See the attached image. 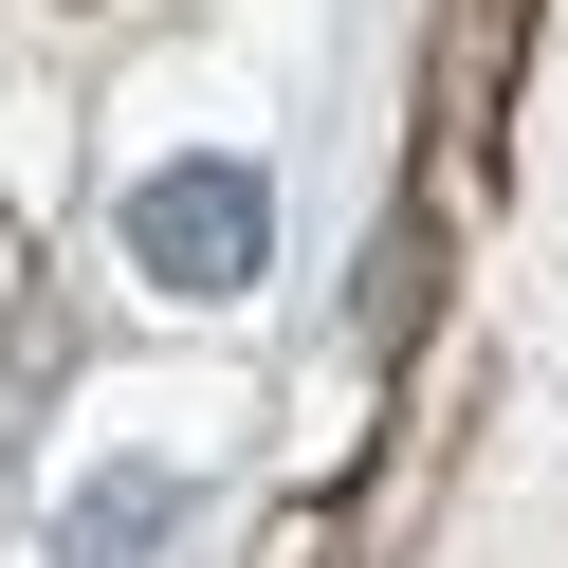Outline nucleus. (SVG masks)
Instances as JSON below:
<instances>
[{"instance_id":"f03ea898","label":"nucleus","mask_w":568,"mask_h":568,"mask_svg":"<svg viewBox=\"0 0 568 568\" xmlns=\"http://www.w3.org/2000/svg\"><path fill=\"white\" fill-rule=\"evenodd\" d=\"M148 550H165V477H111V495L74 514V550H55V568H148Z\"/></svg>"},{"instance_id":"f257e3e1","label":"nucleus","mask_w":568,"mask_h":568,"mask_svg":"<svg viewBox=\"0 0 568 568\" xmlns=\"http://www.w3.org/2000/svg\"><path fill=\"white\" fill-rule=\"evenodd\" d=\"M129 257H148L165 294H239V275L275 257V184L257 165H148V184H129Z\"/></svg>"}]
</instances>
